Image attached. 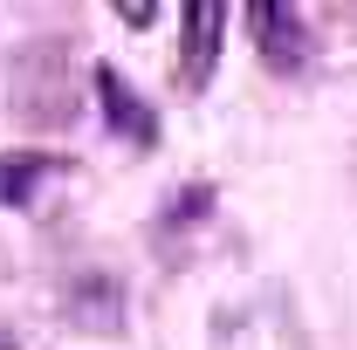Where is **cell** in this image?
Segmentation results:
<instances>
[{
  "label": "cell",
  "mask_w": 357,
  "mask_h": 350,
  "mask_svg": "<svg viewBox=\"0 0 357 350\" xmlns=\"http://www.w3.org/2000/svg\"><path fill=\"white\" fill-rule=\"evenodd\" d=\"M96 96H103V124H110L117 137H131V144H151V137H158L151 110H144V96H137V89L124 83V76H117L110 62L96 69Z\"/></svg>",
  "instance_id": "cell-3"
},
{
  "label": "cell",
  "mask_w": 357,
  "mask_h": 350,
  "mask_svg": "<svg viewBox=\"0 0 357 350\" xmlns=\"http://www.w3.org/2000/svg\"><path fill=\"white\" fill-rule=\"evenodd\" d=\"M178 35H185V69H178V83L206 89V83H213V62H220L227 7H220V0H192V7L178 14Z\"/></svg>",
  "instance_id": "cell-1"
},
{
  "label": "cell",
  "mask_w": 357,
  "mask_h": 350,
  "mask_svg": "<svg viewBox=\"0 0 357 350\" xmlns=\"http://www.w3.org/2000/svg\"><path fill=\"white\" fill-rule=\"evenodd\" d=\"M248 28H255V48L268 55V69H289V76H296V69L310 62V28H303V14L261 0V7H248Z\"/></svg>",
  "instance_id": "cell-2"
},
{
  "label": "cell",
  "mask_w": 357,
  "mask_h": 350,
  "mask_svg": "<svg viewBox=\"0 0 357 350\" xmlns=\"http://www.w3.org/2000/svg\"><path fill=\"white\" fill-rule=\"evenodd\" d=\"M42 178H48V158H42V151H14V158H0V206L35 199Z\"/></svg>",
  "instance_id": "cell-4"
},
{
  "label": "cell",
  "mask_w": 357,
  "mask_h": 350,
  "mask_svg": "<svg viewBox=\"0 0 357 350\" xmlns=\"http://www.w3.org/2000/svg\"><path fill=\"white\" fill-rule=\"evenodd\" d=\"M0 350H21V344H14V330H0Z\"/></svg>",
  "instance_id": "cell-5"
}]
</instances>
